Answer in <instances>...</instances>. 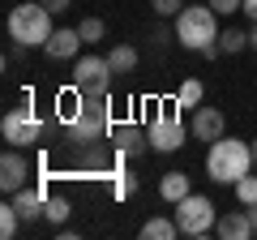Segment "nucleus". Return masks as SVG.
<instances>
[{
	"mask_svg": "<svg viewBox=\"0 0 257 240\" xmlns=\"http://www.w3.org/2000/svg\"><path fill=\"white\" fill-rule=\"evenodd\" d=\"M253 172V146L240 138H219L210 142V155H206V176L214 185H236L240 176Z\"/></svg>",
	"mask_w": 257,
	"mask_h": 240,
	"instance_id": "nucleus-1",
	"label": "nucleus"
},
{
	"mask_svg": "<svg viewBox=\"0 0 257 240\" xmlns=\"http://www.w3.org/2000/svg\"><path fill=\"white\" fill-rule=\"evenodd\" d=\"M111 133V103L107 94H82V107L69 120V142L73 146H99Z\"/></svg>",
	"mask_w": 257,
	"mask_h": 240,
	"instance_id": "nucleus-2",
	"label": "nucleus"
},
{
	"mask_svg": "<svg viewBox=\"0 0 257 240\" xmlns=\"http://www.w3.org/2000/svg\"><path fill=\"white\" fill-rule=\"evenodd\" d=\"M52 18L56 13L47 9L43 0H26V5H18V9H9V39L22 47H43L47 39H52Z\"/></svg>",
	"mask_w": 257,
	"mask_h": 240,
	"instance_id": "nucleus-3",
	"label": "nucleus"
},
{
	"mask_svg": "<svg viewBox=\"0 0 257 240\" xmlns=\"http://www.w3.org/2000/svg\"><path fill=\"white\" fill-rule=\"evenodd\" d=\"M176 43L189 47V52L219 43V13L210 5H184L180 18H176Z\"/></svg>",
	"mask_w": 257,
	"mask_h": 240,
	"instance_id": "nucleus-4",
	"label": "nucleus"
},
{
	"mask_svg": "<svg viewBox=\"0 0 257 240\" xmlns=\"http://www.w3.org/2000/svg\"><path fill=\"white\" fill-rule=\"evenodd\" d=\"M0 138L9 142V146H18V150L43 142V120H39V111L30 107V103L9 107V111H5V120H0Z\"/></svg>",
	"mask_w": 257,
	"mask_h": 240,
	"instance_id": "nucleus-5",
	"label": "nucleus"
},
{
	"mask_svg": "<svg viewBox=\"0 0 257 240\" xmlns=\"http://www.w3.org/2000/svg\"><path fill=\"white\" fill-rule=\"evenodd\" d=\"M176 227H180V236H202V231H210L214 223H219V214H214V202L202 193H189L176 202Z\"/></svg>",
	"mask_w": 257,
	"mask_h": 240,
	"instance_id": "nucleus-6",
	"label": "nucleus"
},
{
	"mask_svg": "<svg viewBox=\"0 0 257 240\" xmlns=\"http://www.w3.org/2000/svg\"><path fill=\"white\" fill-rule=\"evenodd\" d=\"M111 77H116V69H111L107 56H77L73 60V86L82 94H107L111 90Z\"/></svg>",
	"mask_w": 257,
	"mask_h": 240,
	"instance_id": "nucleus-7",
	"label": "nucleus"
},
{
	"mask_svg": "<svg viewBox=\"0 0 257 240\" xmlns=\"http://www.w3.org/2000/svg\"><path fill=\"white\" fill-rule=\"evenodd\" d=\"M189 133H193V129H184V125H180L176 116H163V111H159V116H155V120L146 125L150 150H159V155H172V150H180Z\"/></svg>",
	"mask_w": 257,
	"mask_h": 240,
	"instance_id": "nucleus-8",
	"label": "nucleus"
},
{
	"mask_svg": "<svg viewBox=\"0 0 257 240\" xmlns=\"http://www.w3.org/2000/svg\"><path fill=\"white\" fill-rule=\"evenodd\" d=\"M107 138H111V146H116V155H124V159H138V155L150 150L146 129H138V125H111Z\"/></svg>",
	"mask_w": 257,
	"mask_h": 240,
	"instance_id": "nucleus-9",
	"label": "nucleus"
},
{
	"mask_svg": "<svg viewBox=\"0 0 257 240\" xmlns=\"http://www.w3.org/2000/svg\"><path fill=\"white\" fill-rule=\"evenodd\" d=\"M26 176H30L26 155H22L18 146H9V150H5V159H0V189H5V193H18V189L26 185Z\"/></svg>",
	"mask_w": 257,
	"mask_h": 240,
	"instance_id": "nucleus-10",
	"label": "nucleus"
},
{
	"mask_svg": "<svg viewBox=\"0 0 257 240\" xmlns=\"http://www.w3.org/2000/svg\"><path fill=\"white\" fill-rule=\"evenodd\" d=\"M82 30L77 26H60V30H52V39L43 43V52L52 56V60H77V52H82Z\"/></svg>",
	"mask_w": 257,
	"mask_h": 240,
	"instance_id": "nucleus-11",
	"label": "nucleus"
},
{
	"mask_svg": "<svg viewBox=\"0 0 257 240\" xmlns=\"http://www.w3.org/2000/svg\"><path fill=\"white\" fill-rule=\"evenodd\" d=\"M223 125H227V120H223V111L219 107H193V138L197 142H219L223 138Z\"/></svg>",
	"mask_w": 257,
	"mask_h": 240,
	"instance_id": "nucleus-12",
	"label": "nucleus"
},
{
	"mask_svg": "<svg viewBox=\"0 0 257 240\" xmlns=\"http://www.w3.org/2000/svg\"><path fill=\"white\" fill-rule=\"evenodd\" d=\"M9 202L22 210V219H26V223L43 219V210H47V193H43V189H35V185H22L18 193H9Z\"/></svg>",
	"mask_w": 257,
	"mask_h": 240,
	"instance_id": "nucleus-13",
	"label": "nucleus"
},
{
	"mask_svg": "<svg viewBox=\"0 0 257 240\" xmlns=\"http://www.w3.org/2000/svg\"><path fill=\"white\" fill-rule=\"evenodd\" d=\"M214 231H219V240H248V236H257L248 210H227V214H219Z\"/></svg>",
	"mask_w": 257,
	"mask_h": 240,
	"instance_id": "nucleus-14",
	"label": "nucleus"
},
{
	"mask_svg": "<svg viewBox=\"0 0 257 240\" xmlns=\"http://www.w3.org/2000/svg\"><path fill=\"white\" fill-rule=\"evenodd\" d=\"M159 193H163V202H180V197H189L193 193V185H189V172H167L163 180H159Z\"/></svg>",
	"mask_w": 257,
	"mask_h": 240,
	"instance_id": "nucleus-15",
	"label": "nucleus"
},
{
	"mask_svg": "<svg viewBox=\"0 0 257 240\" xmlns=\"http://www.w3.org/2000/svg\"><path fill=\"white\" fill-rule=\"evenodd\" d=\"M107 60H111V69H116V77H128L133 69H138V47H133V43H120V47H111V52H107Z\"/></svg>",
	"mask_w": 257,
	"mask_h": 240,
	"instance_id": "nucleus-16",
	"label": "nucleus"
},
{
	"mask_svg": "<svg viewBox=\"0 0 257 240\" xmlns=\"http://www.w3.org/2000/svg\"><path fill=\"white\" fill-rule=\"evenodd\" d=\"M172 236H180V227H176V219H146L142 223V240H172Z\"/></svg>",
	"mask_w": 257,
	"mask_h": 240,
	"instance_id": "nucleus-17",
	"label": "nucleus"
},
{
	"mask_svg": "<svg viewBox=\"0 0 257 240\" xmlns=\"http://www.w3.org/2000/svg\"><path fill=\"white\" fill-rule=\"evenodd\" d=\"M202 94H206V86L197 82V77H184V82H180V90H176V107L193 111L197 103H202Z\"/></svg>",
	"mask_w": 257,
	"mask_h": 240,
	"instance_id": "nucleus-18",
	"label": "nucleus"
},
{
	"mask_svg": "<svg viewBox=\"0 0 257 240\" xmlns=\"http://www.w3.org/2000/svg\"><path fill=\"white\" fill-rule=\"evenodd\" d=\"M133 193H138V176L133 172H111V197L116 202H128Z\"/></svg>",
	"mask_w": 257,
	"mask_h": 240,
	"instance_id": "nucleus-19",
	"label": "nucleus"
},
{
	"mask_svg": "<svg viewBox=\"0 0 257 240\" xmlns=\"http://www.w3.org/2000/svg\"><path fill=\"white\" fill-rule=\"evenodd\" d=\"M219 47H223L227 56L244 52V47H248V30H240V26H227V30H219Z\"/></svg>",
	"mask_w": 257,
	"mask_h": 240,
	"instance_id": "nucleus-20",
	"label": "nucleus"
},
{
	"mask_svg": "<svg viewBox=\"0 0 257 240\" xmlns=\"http://www.w3.org/2000/svg\"><path fill=\"white\" fill-rule=\"evenodd\" d=\"M18 227H22V210L13 202H5V206H0V236L13 240V236H18Z\"/></svg>",
	"mask_w": 257,
	"mask_h": 240,
	"instance_id": "nucleus-21",
	"label": "nucleus"
},
{
	"mask_svg": "<svg viewBox=\"0 0 257 240\" xmlns=\"http://www.w3.org/2000/svg\"><path fill=\"white\" fill-rule=\"evenodd\" d=\"M69 214H73V206H69V197H64V193L47 197V210H43V219H47V223H56V227H60Z\"/></svg>",
	"mask_w": 257,
	"mask_h": 240,
	"instance_id": "nucleus-22",
	"label": "nucleus"
},
{
	"mask_svg": "<svg viewBox=\"0 0 257 240\" xmlns=\"http://www.w3.org/2000/svg\"><path fill=\"white\" fill-rule=\"evenodd\" d=\"M231 189H236V202H240V206H253V202H257V176H253V172L240 176Z\"/></svg>",
	"mask_w": 257,
	"mask_h": 240,
	"instance_id": "nucleus-23",
	"label": "nucleus"
},
{
	"mask_svg": "<svg viewBox=\"0 0 257 240\" xmlns=\"http://www.w3.org/2000/svg\"><path fill=\"white\" fill-rule=\"evenodd\" d=\"M150 43H155V47H167V43H176V26H167V18H159L155 26H150Z\"/></svg>",
	"mask_w": 257,
	"mask_h": 240,
	"instance_id": "nucleus-24",
	"label": "nucleus"
},
{
	"mask_svg": "<svg viewBox=\"0 0 257 240\" xmlns=\"http://www.w3.org/2000/svg\"><path fill=\"white\" fill-rule=\"evenodd\" d=\"M77 30H82V39H86V43H99V39L107 35V26H103L99 18H86V22H77Z\"/></svg>",
	"mask_w": 257,
	"mask_h": 240,
	"instance_id": "nucleus-25",
	"label": "nucleus"
},
{
	"mask_svg": "<svg viewBox=\"0 0 257 240\" xmlns=\"http://www.w3.org/2000/svg\"><path fill=\"white\" fill-rule=\"evenodd\" d=\"M150 9H155L159 18H180V9H184V0H150Z\"/></svg>",
	"mask_w": 257,
	"mask_h": 240,
	"instance_id": "nucleus-26",
	"label": "nucleus"
},
{
	"mask_svg": "<svg viewBox=\"0 0 257 240\" xmlns=\"http://www.w3.org/2000/svg\"><path fill=\"white\" fill-rule=\"evenodd\" d=\"M206 5H210L219 18H236V13L244 9V0H206Z\"/></svg>",
	"mask_w": 257,
	"mask_h": 240,
	"instance_id": "nucleus-27",
	"label": "nucleus"
},
{
	"mask_svg": "<svg viewBox=\"0 0 257 240\" xmlns=\"http://www.w3.org/2000/svg\"><path fill=\"white\" fill-rule=\"evenodd\" d=\"M43 5H47V9H52V13H56V18H60V13H64V9H69V5H73V0H43Z\"/></svg>",
	"mask_w": 257,
	"mask_h": 240,
	"instance_id": "nucleus-28",
	"label": "nucleus"
},
{
	"mask_svg": "<svg viewBox=\"0 0 257 240\" xmlns=\"http://www.w3.org/2000/svg\"><path fill=\"white\" fill-rule=\"evenodd\" d=\"M240 13H244L248 22H257V0H244V9H240Z\"/></svg>",
	"mask_w": 257,
	"mask_h": 240,
	"instance_id": "nucleus-29",
	"label": "nucleus"
},
{
	"mask_svg": "<svg viewBox=\"0 0 257 240\" xmlns=\"http://www.w3.org/2000/svg\"><path fill=\"white\" fill-rule=\"evenodd\" d=\"M248 47H253V52H257V22H253V26H248Z\"/></svg>",
	"mask_w": 257,
	"mask_h": 240,
	"instance_id": "nucleus-30",
	"label": "nucleus"
},
{
	"mask_svg": "<svg viewBox=\"0 0 257 240\" xmlns=\"http://www.w3.org/2000/svg\"><path fill=\"white\" fill-rule=\"evenodd\" d=\"M244 210H248V219H253V231H257V202H253V206H244Z\"/></svg>",
	"mask_w": 257,
	"mask_h": 240,
	"instance_id": "nucleus-31",
	"label": "nucleus"
},
{
	"mask_svg": "<svg viewBox=\"0 0 257 240\" xmlns=\"http://www.w3.org/2000/svg\"><path fill=\"white\" fill-rule=\"evenodd\" d=\"M248 146H253V167H257V138H253V142H248Z\"/></svg>",
	"mask_w": 257,
	"mask_h": 240,
	"instance_id": "nucleus-32",
	"label": "nucleus"
}]
</instances>
